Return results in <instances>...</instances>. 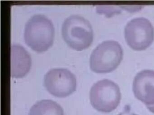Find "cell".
I'll return each instance as SVG.
<instances>
[{"label": "cell", "mask_w": 154, "mask_h": 115, "mask_svg": "<svg viewBox=\"0 0 154 115\" xmlns=\"http://www.w3.org/2000/svg\"><path fill=\"white\" fill-rule=\"evenodd\" d=\"M54 28L50 19L45 15L36 14L27 22L24 31L26 44L38 53L47 50L53 45Z\"/></svg>", "instance_id": "obj_1"}, {"label": "cell", "mask_w": 154, "mask_h": 115, "mask_svg": "<svg viewBox=\"0 0 154 115\" xmlns=\"http://www.w3.org/2000/svg\"><path fill=\"white\" fill-rule=\"evenodd\" d=\"M62 35L68 46L78 51L89 47L93 40L91 25L89 21L79 15H72L65 20Z\"/></svg>", "instance_id": "obj_2"}, {"label": "cell", "mask_w": 154, "mask_h": 115, "mask_svg": "<svg viewBox=\"0 0 154 115\" xmlns=\"http://www.w3.org/2000/svg\"><path fill=\"white\" fill-rule=\"evenodd\" d=\"M123 49L117 41L107 40L99 44L93 50L90 58L92 71L105 73L114 71L123 58Z\"/></svg>", "instance_id": "obj_3"}, {"label": "cell", "mask_w": 154, "mask_h": 115, "mask_svg": "<svg viewBox=\"0 0 154 115\" xmlns=\"http://www.w3.org/2000/svg\"><path fill=\"white\" fill-rule=\"evenodd\" d=\"M91 104L96 110L109 113L117 108L121 99L119 85L109 79H103L94 83L90 91Z\"/></svg>", "instance_id": "obj_4"}, {"label": "cell", "mask_w": 154, "mask_h": 115, "mask_svg": "<svg viewBox=\"0 0 154 115\" xmlns=\"http://www.w3.org/2000/svg\"><path fill=\"white\" fill-rule=\"evenodd\" d=\"M124 36L127 44L132 49L142 51L150 46L154 41V27L146 18H134L126 25Z\"/></svg>", "instance_id": "obj_5"}, {"label": "cell", "mask_w": 154, "mask_h": 115, "mask_svg": "<svg viewBox=\"0 0 154 115\" xmlns=\"http://www.w3.org/2000/svg\"><path fill=\"white\" fill-rule=\"evenodd\" d=\"M44 83L48 91L58 98L71 95L75 91L77 85L75 75L65 68L49 70L45 75Z\"/></svg>", "instance_id": "obj_6"}, {"label": "cell", "mask_w": 154, "mask_h": 115, "mask_svg": "<svg viewBox=\"0 0 154 115\" xmlns=\"http://www.w3.org/2000/svg\"><path fill=\"white\" fill-rule=\"evenodd\" d=\"M135 97L147 108L154 106V71L144 70L138 73L133 82Z\"/></svg>", "instance_id": "obj_7"}, {"label": "cell", "mask_w": 154, "mask_h": 115, "mask_svg": "<svg viewBox=\"0 0 154 115\" xmlns=\"http://www.w3.org/2000/svg\"><path fill=\"white\" fill-rule=\"evenodd\" d=\"M32 60L28 51L17 44L11 47V75L16 78H22L27 74L31 68Z\"/></svg>", "instance_id": "obj_8"}, {"label": "cell", "mask_w": 154, "mask_h": 115, "mask_svg": "<svg viewBox=\"0 0 154 115\" xmlns=\"http://www.w3.org/2000/svg\"><path fill=\"white\" fill-rule=\"evenodd\" d=\"M29 115H64L63 108L51 100L39 101L30 109Z\"/></svg>", "instance_id": "obj_9"}, {"label": "cell", "mask_w": 154, "mask_h": 115, "mask_svg": "<svg viewBox=\"0 0 154 115\" xmlns=\"http://www.w3.org/2000/svg\"><path fill=\"white\" fill-rule=\"evenodd\" d=\"M120 6L119 5H98L96 10L99 13H103L107 17H110L120 13Z\"/></svg>", "instance_id": "obj_10"}, {"label": "cell", "mask_w": 154, "mask_h": 115, "mask_svg": "<svg viewBox=\"0 0 154 115\" xmlns=\"http://www.w3.org/2000/svg\"><path fill=\"white\" fill-rule=\"evenodd\" d=\"M138 115L137 114H135L134 113H132V112H130V111H123V112H121V113H119V115Z\"/></svg>", "instance_id": "obj_11"}, {"label": "cell", "mask_w": 154, "mask_h": 115, "mask_svg": "<svg viewBox=\"0 0 154 115\" xmlns=\"http://www.w3.org/2000/svg\"><path fill=\"white\" fill-rule=\"evenodd\" d=\"M148 109L152 113H154V106H151V107H147Z\"/></svg>", "instance_id": "obj_12"}]
</instances>
